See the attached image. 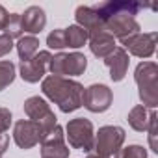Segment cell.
I'll list each match as a JSON object with an SVG mask.
<instances>
[{
  "label": "cell",
  "mask_w": 158,
  "mask_h": 158,
  "mask_svg": "<svg viewBox=\"0 0 158 158\" xmlns=\"http://www.w3.org/2000/svg\"><path fill=\"white\" fill-rule=\"evenodd\" d=\"M149 112L151 110H147L141 104L132 106L130 112H128V115H127V121H128L130 128L136 130V132H145L147 130V123H149Z\"/></svg>",
  "instance_id": "cell-18"
},
{
  "label": "cell",
  "mask_w": 158,
  "mask_h": 158,
  "mask_svg": "<svg viewBox=\"0 0 158 158\" xmlns=\"http://www.w3.org/2000/svg\"><path fill=\"white\" fill-rule=\"evenodd\" d=\"M114 158H149V152L143 145H138V143H132V145H127V147H121Z\"/></svg>",
  "instance_id": "cell-23"
},
{
  "label": "cell",
  "mask_w": 158,
  "mask_h": 158,
  "mask_svg": "<svg viewBox=\"0 0 158 158\" xmlns=\"http://www.w3.org/2000/svg\"><path fill=\"white\" fill-rule=\"evenodd\" d=\"M2 34L10 35L11 39H21V37L24 35V32H23V24H21V13H10L8 23H6Z\"/></svg>",
  "instance_id": "cell-21"
},
{
  "label": "cell",
  "mask_w": 158,
  "mask_h": 158,
  "mask_svg": "<svg viewBox=\"0 0 158 158\" xmlns=\"http://www.w3.org/2000/svg\"><path fill=\"white\" fill-rule=\"evenodd\" d=\"M147 138H149V149L152 152H158V141H156V136H158V114L156 110H151L149 112V123H147Z\"/></svg>",
  "instance_id": "cell-22"
},
{
  "label": "cell",
  "mask_w": 158,
  "mask_h": 158,
  "mask_svg": "<svg viewBox=\"0 0 158 158\" xmlns=\"http://www.w3.org/2000/svg\"><path fill=\"white\" fill-rule=\"evenodd\" d=\"M47 47L50 50H58L63 52V48H67V41H65V30L63 28H56L47 35Z\"/></svg>",
  "instance_id": "cell-24"
},
{
  "label": "cell",
  "mask_w": 158,
  "mask_h": 158,
  "mask_svg": "<svg viewBox=\"0 0 158 158\" xmlns=\"http://www.w3.org/2000/svg\"><path fill=\"white\" fill-rule=\"evenodd\" d=\"M41 91L63 114H73L78 108H82L84 86L74 78L47 74L41 80Z\"/></svg>",
  "instance_id": "cell-2"
},
{
  "label": "cell",
  "mask_w": 158,
  "mask_h": 158,
  "mask_svg": "<svg viewBox=\"0 0 158 158\" xmlns=\"http://www.w3.org/2000/svg\"><path fill=\"white\" fill-rule=\"evenodd\" d=\"M21 24L24 35H35L41 34L47 26V13L41 6H30L21 13Z\"/></svg>",
  "instance_id": "cell-14"
},
{
  "label": "cell",
  "mask_w": 158,
  "mask_h": 158,
  "mask_svg": "<svg viewBox=\"0 0 158 158\" xmlns=\"http://www.w3.org/2000/svg\"><path fill=\"white\" fill-rule=\"evenodd\" d=\"M11 125H13V115H11L10 108L0 106V134H6Z\"/></svg>",
  "instance_id": "cell-25"
},
{
  "label": "cell",
  "mask_w": 158,
  "mask_h": 158,
  "mask_svg": "<svg viewBox=\"0 0 158 158\" xmlns=\"http://www.w3.org/2000/svg\"><path fill=\"white\" fill-rule=\"evenodd\" d=\"M65 141L71 149L78 151H93L95 143V127L86 117H74L65 125Z\"/></svg>",
  "instance_id": "cell-4"
},
{
  "label": "cell",
  "mask_w": 158,
  "mask_h": 158,
  "mask_svg": "<svg viewBox=\"0 0 158 158\" xmlns=\"http://www.w3.org/2000/svg\"><path fill=\"white\" fill-rule=\"evenodd\" d=\"M10 147V136L8 134H0V156H2Z\"/></svg>",
  "instance_id": "cell-28"
},
{
  "label": "cell",
  "mask_w": 158,
  "mask_h": 158,
  "mask_svg": "<svg viewBox=\"0 0 158 158\" xmlns=\"http://www.w3.org/2000/svg\"><path fill=\"white\" fill-rule=\"evenodd\" d=\"M50 60H52V52L50 50H39L32 60H26V61L19 63V76L28 84L41 82L45 78V74L48 73Z\"/></svg>",
  "instance_id": "cell-9"
},
{
  "label": "cell",
  "mask_w": 158,
  "mask_h": 158,
  "mask_svg": "<svg viewBox=\"0 0 158 158\" xmlns=\"http://www.w3.org/2000/svg\"><path fill=\"white\" fill-rule=\"evenodd\" d=\"M65 30V41H67V47L73 48V50H78V48H82L84 45H88V32L84 28H80L78 24H69Z\"/></svg>",
  "instance_id": "cell-19"
},
{
  "label": "cell",
  "mask_w": 158,
  "mask_h": 158,
  "mask_svg": "<svg viewBox=\"0 0 158 158\" xmlns=\"http://www.w3.org/2000/svg\"><path fill=\"white\" fill-rule=\"evenodd\" d=\"M15 48V43H13V39L10 37V35H6V34H0V58H4V56H8L11 50Z\"/></svg>",
  "instance_id": "cell-26"
},
{
  "label": "cell",
  "mask_w": 158,
  "mask_h": 158,
  "mask_svg": "<svg viewBox=\"0 0 158 158\" xmlns=\"http://www.w3.org/2000/svg\"><path fill=\"white\" fill-rule=\"evenodd\" d=\"M86 158H108V156H104V154H101V152H97V151H89Z\"/></svg>",
  "instance_id": "cell-29"
},
{
  "label": "cell",
  "mask_w": 158,
  "mask_h": 158,
  "mask_svg": "<svg viewBox=\"0 0 158 158\" xmlns=\"http://www.w3.org/2000/svg\"><path fill=\"white\" fill-rule=\"evenodd\" d=\"M15 48H17V54H19L21 61L32 60L39 52V39L35 35H23L21 39H17Z\"/></svg>",
  "instance_id": "cell-17"
},
{
  "label": "cell",
  "mask_w": 158,
  "mask_h": 158,
  "mask_svg": "<svg viewBox=\"0 0 158 158\" xmlns=\"http://www.w3.org/2000/svg\"><path fill=\"white\" fill-rule=\"evenodd\" d=\"M23 108H24L26 117H28L30 121H34V123L39 125L43 136L48 134V132L58 125V117H56V114L52 112L50 102H48L45 97H39V95L28 97V99L24 101Z\"/></svg>",
  "instance_id": "cell-6"
},
{
  "label": "cell",
  "mask_w": 158,
  "mask_h": 158,
  "mask_svg": "<svg viewBox=\"0 0 158 158\" xmlns=\"http://www.w3.org/2000/svg\"><path fill=\"white\" fill-rule=\"evenodd\" d=\"M17 76V67L10 60H0V91H4L15 82Z\"/></svg>",
  "instance_id": "cell-20"
},
{
  "label": "cell",
  "mask_w": 158,
  "mask_h": 158,
  "mask_svg": "<svg viewBox=\"0 0 158 158\" xmlns=\"http://www.w3.org/2000/svg\"><path fill=\"white\" fill-rule=\"evenodd\" d=\"M104 65L108 67L110 71V78L114 82H121L123 78L127 76L128 73V65H130V58L127 54V50L123 47H115L112 54H108L104 58Z\"/></svg>",
  "instance_id": "cell-13"
},
{
  "label": "cell",
  "mask_w": 158,
  "mask_h": 158,
  "mask_svg": "<svg viewBox=\"0 0 158 158\" xmlns=\"http://www.w3.org/2000/svg\"><path fill=\"white\" fill-rule=\"evenodd\" d=\"M0 158H2V156H0Z\"/></svg>",
  "instance_id": "cell-30"
},
{
  "label": "cell",
  "mask_w": 158,
  "mask_h": 158,
  "mask_svg": "<svg viewBox=\"0 0 158 158\" xmlns=\"http://www.w3.org/2000/svg\"><path fill=\"white\" fill-rule=\"evenodd\" d=\"M43 139V132L39 128L37 123L30 121V119H19L13 125V141L19 149H32L35 145H39Z\"/></svg>",
  "instance_id": "cell-12"
},
{
  "label": "cell",
  "mask_w": 158,
  "mask_h": 158,
  "mask_svg": "<svg viewBox=\"0 0 158 158\" xmlns=\"http://www.w3.org/2000/svg\"><path fill=\"white\" fill-rule=\"evenodd\" d=\"M114 104V91L106 84H91L84 88V97H82V106L91 112V114H102L110 110Z\"/></svg>",
  "instance_id": "cell-8"
},
{
  "label": "cell",
  "mask_w": 158,
  "mask_h": 158,
  "mask_svg": "<svg viewBox=\"0 0 158 158\" xmlns=\"http://www.w3.org/2000/svg\"><path fill=\"white\" fill-rule=\"evenodd\" d=\"M134 82L138 86V97L141 106L156 110L158 106V65L151 60H143L134 69Z\"/></svg>",
  "instance_id": "cell-3"
},
{
  "label": "cell",
  "mask_w": 158,
  "mask_h": 158,
  "mask_svg": "<svg viewBox=\"0 0 158 158\" xmlns=\"http://www.w3.org/2000/svg\"><path fill=\"white\" fill-rule=\"evenodd\" d=\"M145 8L149 6L136 2V0H104L93 6V10L102 19L104 30L119 41L141 32L136 15Z\"/></svg>",
  "instance_id": "cell-1"
},
{
  "label": "cell",
  "mask_w": 158,
  "mask_h": 158,
  "mask_svg": "<svg viewBox=\"0 0 158 158\" xmlns=\"http://www.w3.org/2000/svg\"><path fill=\"white\" fill-rule=\"evenodd\" d=\"M74 24H78L80 28H84L88 32V35L104 30L102 19L99 17V13L93 10V6H78L74 10Z\"/></svg>",
  "instance_id": "cell-15"
},
{
  "label": "cell",
  "mask_w": 158,
  "mask_h": 158,
  "mask_svg": "<svg viewBox=\"0 0 158 158\" xmlns=\"http://www.w3.org/2000/svg\"><path fill=\"white\" fill-rule=\"evenodd\" d=\"M8 17H10L8 10L0 4V34H2V30H4V26H6V23H8Z\"/></svg>",
  "instance_id": "cell-27"
},
{
  "label": "cell",
  "mask_w": 158,
  "mask_h": 158,
  "mask_svg": "<svg viewBox=\"0 0 158 158\" xmlns=\"http://www.w3.org/2000/svg\"><path fill=\"white\" fill-rule=\"evenodd\" d=\"M156 41H158L156 32H139V34H134V35L123 39L119 47H123L127 50V54H132L141 60H149L156 52Z\"/></svg>",
  "instance_id": "cell-10"
},
{
  "label": "cell",
  "mask_w": 158,
  "mask_h": 158,
  "mask_svg": "<svg viewBox=\"0 0 158 158\" xmlns=\"http://www.w3.org/2000/svg\"><path fill=\"white\" fill-rule=\"evenodd\" d=\"M88 69V58L78 52H58L52 54L50 65H48V73L54 76H65V78H74L84 74Z\"/></svg>",
  "instance_id": "cell-5"
},
{
  "label": "cell",
  "mask_w": 158,
  "mask_h": 158,
  "mask_svg": "<svg viewBox=\"0 0 158 158\" xmlns=\"http://www.w3.org/2000/svg\"><path fill=\"white\" fill-rule=\"evenodd\" d=\"M127 132L123 127L119 125H104L95 132V143H93V151L112 158L125 143Z\"/></svg>",
  "instance_id": "cell-7"
},
{
  "label": "cell",
  "mask_w": 158,
  "mask_h": 158,
  "mask_svg": "<svg viewBox=\"0 0 158 158\" xmlns=\"http://www.w3.org/2000/svg\"><path fill=\"white\" fill-rule=\"evenodd\" d=\"M88 47H89V50H91V54L95 58L104 60L108 54L114 52V48L117 47V43H115L114 35H110L106 30H101V32H95V34L89 35Z\"/></svg>",
  "instance_id": "cell-16"
},
{
  "label": "cell",
  "mask_w": 158,
  "mask_h": 158,
  "mask_svg": "<svg viewBox=\"0 0 158 158\" xmlns=\"http://www.w3.org/2000/svg\"><path fill=\"white\" fill-rule=\"evenodd\" d=\"M39 147L41 158H69L71 154V149L65 141V130L61 125H56L48 134H45Z\"/></svg>",
  "instance_id": "cell-11"
}]
</instances>
